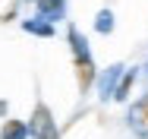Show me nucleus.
<instances>
[{
    "instance_id": "1",
    "label": "nucleus",
    "mask_w": 148,
    "mask_h": 139,
    "mask_svg": "<svg viewBox=\"0 0 148 139\" xmlns=\"http://www.w3.org/2000/svg\"><path fill=\"white\" fill-rule=\"evenodd\" d=\"M66 41H69V54H73V76H76V85H79V95H88L95 79H98V63L91 57V48L76 26H69Z\"/></svg>"
},
{
    "instance_id": "2",
    "label": "nucleus",
    "mask_w": 148,
    "mask_h": 139,
    "mask_svg": "<svg viewBox=\"0 0 148 139\" xmlns=\"http://www.w3.org/2000/svg\"><path fill=\"white\" fill-rule=\"evenodd\" d=\"M29 123V139H60V127L54 120V111L44 104V101H35Z\"/></svg>"
},
{
    "instance_id": "3",
    "label": "nucleus",
    "mask_w": 148,
    "mask_h": 139,
    "mask_svg": "<svg viewBox=\"0 0 148 139\" xmlns=\"http://www.w3.org/2000/svg\"><path fill=\"white\" fill-rule=\"evenodd\" d=\"M129 127L136 136L148 139V95H142L132 108H129Z\"/></svg>"
},
{
    "instance_id": "4",
    "label": "nucleus",
    "mask_w": 148,
    "mask_h": 139,
    "mask_svg": "<svg viewBox=\"0 0 148 139\" xmlns=\"http://www.w3.org/2000/svg\"><path fill=\"white\" fill-rule=\"evenodd\" d=\"M29 3H35V13L47 22L63 19V13H66V0H29Z\"/></svg>"
},
{
    "instance_id": "5",
    "label": "nucleus",
    "mask_w": 148,
    "mask_h": 139,
    "mask_svg": "<svg viewBox=\"0 0 148 139\" xmlns=\"http://www.w3.org/2000/svg\"><path fill=\"white\" fill-rule=\"evenodd\" d=\"M0 139H29V123L19 117H6L0 123Z\"/></svg>"
},
{
    "instance_id": "6",
    "label": "nucleus",
    "mask_w": 148,
    "mask_h": 139,
    "mask_svg": "<svg viewBox=\"0 0 148 139\" xmlns=\"http://www.w3.org/2000/svg\"><path fill=\"white\" fill-rule=\"evenodd\" d=\"M22 28L29 32V35H38V38H54V22H47V19H41V16H35V19H25Z\"/></svg>"
},
{
    "instance_id": "7",
    "label": "nucleus",
    "mask_w": 148,
    "mask_h": 139,
    "mask_svg": "<svg viewBox=\"0 0 148 139\" xmlns=\"http://www.w3.org/2000/svg\"><path fill=\"white\" fill-rule=\"evenodd\" d=\"M132 82H136V70H126V73H123V76L117 79V85L110 89V98H117V101H123V98L129 95V85H132Z\"/></svg>"
},
{
    "instance_id": "8",
    "label": "nucleus",
    "mask_w": 148,
    "mask_h": 139,
    "mask_svg": "<svg viewBox=\"0 0 148 139\" xmlns=\"http://www.w3.org/2000/svg\"><path fill=\"white\" fill-rule=\"evenodd\" d=\"M95 28H98L101 35H110V32H114V13H110V10H101V13L95 16Z\"/></svg>"
}]
</instances>
